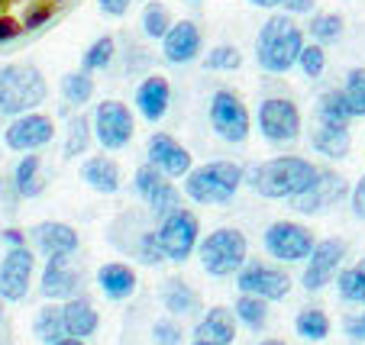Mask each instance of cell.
<instances>
[{
	"label": "cell",
	"instance_id": "6da1fadb",
	"mask_svg": "<svg viewBox=\"0 0 365 345\" xmlns=\"http://www.w3.org/2000/svg\"><path fill=\"white\" fill-rule=\"evenodd\" d=\"M317 178V165H310L301 155H278L262 165H255L246 171V184L252 193L265 197V201H291L301 191H307L310 181Z\"/></svg>",
	"mask_w": 365,
	"mask_h": 345
},
{
	"label": "cell",
	"instance_id": "7a4b0ae2",
	"mask_svg": "<svg viewBox=\"0 0 365 345\" xmlns=\"http://www.w3.org/2000/svg\"><path fill=\"white\" fill-rule=\"evenodd\" d=\"M304 48V29L288 14L269 16L255 39V62L269 75H284L297 65V55Z\"/></svg>",
	"mask_w": 365,
	"mask_h": 345
},
{
	"label": "cell",
	"instance_id": "3957f363",
	"mask_svg": "<svg viewBox=\"0 0 365 345\" xmlns=\"http://www.w3.org/2000/svg\"><path fill=\"white\" fill-rule=\"evenodd\" d=\"M242 178H246V168L242 165L217 159V161H207V165L187 171L185 193L194 203H204V207H227L236 197V191H240Z\"/></svg>",
	"mask_w": 365,
	"mask_h": 345
},
{
	"label": "cell",
	"instance_id": "277c9868",
	"mask_svg": "<svg viewBox=\"0 0 365 345\" xmlns=\"http://www.w3.org/2000/svg\"><path fill=\"white\" fill-rule=\"evenodd\" d=\"M48 84L36 65H4L0 68V113L20 117L46 104Z\"/></svg>",
	"mask_w": 365,
	"mask_h": 345
},
{
	"label": "cell",
	"instance_id": "5b68a950",
	"mask_svg": "<svg viewBox=\"0 0 365 345\" xmlns=\"http://www.w3.org/2000/svg\"><path fill=\"white\" fill-rule=\"evenodd\" d=\"M197 255L210 277H233L249 262V239L242 229L220 226L197 242Z\"/></svg>",
	"mask_w": 365,
	"mask_h": 345
},
{
	"label": "cell",
	"instance_id": "8992f818",
	"mask_svg": "<svg viewBox=\"0 0 365 345\" xmlns=\"http://www.w3.org/2000/svg\"><path fill=\"white\" fill-rule=\"evenodd\" d=\"M159 245L165 252V262H187V258L197 252L200 242V220L185 207H175L172 213L159 216Z\"/></svg>",
	"mask_w": 365,
	"mask_h": 345
},
{
	"label": "cell",
	"instance_id": "52a82bcc",
	"mask_svg": "<svg viewBox=\"0 0 365 345\" xmlns=\"http://www.w3.org/2000/svg\"><path fill=\"white\" fill-rule=\"evenodd\" d=\"M207 117H210L214 132L230 145H242L249 139V132H252V117H249L242 97L230 87H220L214 97H210Z\"/></svg>",
	"mask_w": 365,
	"mask_h": 345
},
{
	"label": "cell",
	"instance_id": "ba28073f",
	"mask_svg": "<svg viewBox=\"0 0 365 345\" xmlns=\"http://www.w3.org/2000/svg\"><path fill=\"white\" fill-rule=\"evenodd\" d=\"M91 129L107 152H120L136 136V120L123 100H101L91 113Z\"/></svg>",
	"mask_w": 365,
	"mask_h": 345
},
{
	"label": "cell",
	"instance_id": "9c48e42d",
	"mask_svg": "<svg viewBox=\"0 0 365 345\" xmlns=\"http://www.w3.org/2000/svg\"><path fill=\"white\" fill-rule=\"evenodd\" d=\"M255 123H259L262 139L272 145L294 142L301 136V110L291 97H265L255 113Z\"/></svg>",
	"mask_w": 365,
	"mask_h": 345
},
{
	"label": "cell",
	"instance_id": "30bf717a",
	"mask_svg": "<svg viewBox=\"0 0 365 345\" xmlns=\"http://www.w3.org/2000/svg\"><path fill=\"white\" fill-rule=\"evenodd\" d=\"M314 233L301 223H291V220H278L265 229L262 235V245L275 262L282 265H297V262H307V255L314 252Z\"/></svg>",
	"mask_w": 365,
	"mask_h": 345
},
{
	"label": "cell",
	"instance_id": "8fae6325",
	"mask_svg": "<svg viewBox=\"0 0 365 345\" xmlns=\"http://www.w3.org/2000/svg\"><path fill=\"white\" fill-rule=\"evenodd\" d=\"M343 197H349V184H346L343 174L330 171V168H317V178L310 181L307 191H301L297 197H291V210L304 216L324 213V210L336 207Z\"/></svg>",
	"mask_w": 365,
	"mask_h": 345
},
{
	"label": "cell",
	"instance_id": "7c38bea8",
	"mask_svg": "<svg viewBox=\"0 0 365 345\" xmlns=\"http://www.w3.org/2000/svg\"><path fill=\"white\" fill-rule=\"evenodd\" d=\"M56 139V123H52V117H46V113H20V117L14 120V123L4 129V145H7L10 152H39V149H46L48 142Z\"/></svg>",
	"mask_w": 365,
	"mask_h": 345
},
{
	"label": "cell",
	"instance_id": "4fadbf2b",
	"mask_svg": "<svg viewBox=\"0 0 365 345\" xmlns=\"http://www.w3.org/2000/svg\"><path fill=\"white\" fill-rule=\"evenodd\" d=\"M236 287H240V294H252L262 300H284L291 294V277L275 265L246 262L236 271Z\"/></svg>",
	"mask_w": 365,
	"mask_h": 345
},
{
	"label": "cell",
	"instance_id": "5bb4252c",
	"mask_svg": "<svg viewBox=\"0 0 365 345\" xmlns=\"http://www.w3.org/2000/svg\"><path fill=\"white\" fill-rule=\"evenodd\" d=\"M346 258V242L343 239H324L314 242V252L307 255V268L301 275L304 290H324L330 281H336L339 265Z\"/></svg>",
	"mask_w": 365,
	"mask_h": 345
},
{
	"label": "cell",
	"instance_id": "9a60e30c",
	"mask_svg": "<svg viewBox=\"0 0 365 345\" xmlns=\"http://www.w3.org/2000/svg\"><path fill=\"white\" fill-rule=\"evenodd\" d=\"M145 165L159 168V171L172 181H185L187 171L194 168V159L175 136L155 132V136H149V145H145Z\"/></svg>",
	"mask_w": 365,
	"mask_h": 345
},
{
	"label": "cell",
	"instance_id": "2e32d148",
	"mask_svg": "<svg viewBox=\"0 0 365 345\" xmlns=\"http://www.w3.org/2000/svg\"><path fill=\"white\" fill-rule=\"evenodd\" d=\"M33 268H36L33 249H26V245L10 249L4 255V262H0V300H10V304L26 300L29 284H33Z\"/></svg>",
	"mask_w": 365,
	"mask_h": 345
},
{
	"label": "cell",
	"instance_id": "e0dca14e",
	"mask_svg": "<svg viewBox=\"0 0 365 345\" xmlns=\"http://www.w3.org/2000/svg\"><path fill=\"white\" fill-rule=\"evenodd\" d=\"M133 184H136L139 197H143L145 207H149L155 216H165V213H172L175 207H181L178 187H175L172 178H165L159 168L143 165V168L136 171V178H133Z\"/></svg>",
	"mask_w": 365,
	"mask_h": 345
},
{
	"label": "cell",
	"instance_id": "ac0fdd59",
	"mask_svg": "<svg viewBox=\"0 0 365 345\" xmlns=\"http://www.w3.org/2000/svg\"><path fill=\"white\" fill-rule=\"evenodd\" d=\"M204 48V36L194 20H178L172 23L165 36H162V55L172 65H191Z\"/></svg>",
	"mask_w": 365,
	"mask_h": 345
},
{
	"label": "cell",
	"instance_id": "d6986e66",
	"mask_svg": "<svg viewBox=\"0 0 365 345\" xmlns=\"http://www.w3.org/2000/svg\"><path fill=\"white\" fill-rule=\"evenodd\" d=\"M78 284H81V275L71 268V255H58L48 258L42 268L39 290L46 300H68L78 294Z\"/></svg>",
	"mask_w": 365,
	"mask_h": 345
},
{
	"label": "cell",
	"instance_id": "ffe728a7",
	"mask_svg": "<svg viewBox=\"0 0 365 345\" xmlns=\"http://www.w3.org/2000/svg\"><path fill=\"white\" fill-rule=\"evenodd\" d=\"M33 239H36V249L46 258L75 255L78 252V229L68 226V223H58V220L39 223V226L33 229Z\"/></svg>",
	"mask_w": 365,
	"mask_h": 345
},
{
	"label": "cell",
	"instance_id": "44dd1931",
	"mask_svg": "<svg viewBox=\"0 0 365 345\" xmlns=\"http://www.w3.org/2000/svg\"><path fill=\"white\" fill-rule=\"evenodd\" d=\"M168 104H172V84L162 75H145L136 87V110L143 113V120L159 123L168 113Z\"/></svg>",
	"mask_w": 365,
	"mask_h": 345
},
{
	"label": "cell",
	"instance_id": "7402d4cb",
	"mask_svg": "<svg viewBox=\"0 0 365 345\" xmlns=\"http://www.w3.org/2000/svg\"><path fill=\"white\" fill-rule=\"evenodd\" d=\"M97 287H101L110 300H126V297H133V294H136L139 277H136V271H133L130 265L107 262V265H101V268H97Z\"/></svg>",
	"mask_w": 365,
	"mask_h": 345
},
{
	"label": "cell",
	"instance_id": "603a6c76",
	"mask_svg": "<svg viewBox=\"0 0 365 345\" xmlns=\"http://www.w3.org/2000/svg\"><path fill=\"white\" fill-rule=\"evenodd\" d=\"M62 323H65V336L71 339H91L101 326L94 304L88 297H68V304L62 307Z\"/></svg>",
	"mask_w": 365,
	"mask_h": 345
},
{
	"label": "cell",
	"instance_id": "cb8c5ba5",
	"mask_svg": "<svg viewBox=\"0 0 365 345\" xmlns=\"http://www.w3.org/2000/svg\"><path fill=\"white\" fill-rule=\"evenodd\" d=\"M194 336L204 339V342H210V345H233V339H236L233 313H230L227 307H210V310L200 317Z\"/></svg>",
	"mask_w": 365,
	"mask_h": 345
},
{
	"label": "cell",
	"instance_id": "d4e9b609",
	"mask_svg": "<svg viewBox=\"0 0 365 345\" xmlns=\"http://www.w3.org/2000/svg\"><path fill=\"white\" fill-rule=\"evenodd\" d=\"M81 181L97 193H117L120 191V165L107 155H91L81 165Z\"/></svg>",
	"mask_w": 365,
	"mask_h": 345
},
{
	"label": "cell",
	"instance_id": "484cf974",
	"mask_svg": "<svg viewBox=\"0 0 365 345\" xmlns=\"http://www.w3.org/2000/svg\"><path fill=\"white\" fill-rule=\"evenodd\" d=\"M162 304H165V310L172 313V317H194V313L200 310L197 290L187 281H181V277H168V281L162 284Z\"/></svg>",
	"mask_w": 365,
	"mask_h": 345
},
{
	"label": "cell",
	"instance_id": "4316f807",
	"mask_svg": "<svg viewBox=\"0 0 365 345\" xmlns=\"http://www.w3.org/2000/svg\"><path fill=\"white\" fill-rule=\"evenodd\" d=\"M14 187L20 197H39L46 191V178H42V161L36 152H26L14 168Z\"/></svg>",
	"mask_w": 365,
	"mask_h": 345
},
{
	"label": "cell",
	"instance_id": "83f0119b",
	"mask_svg": "<svg viewBox=\"0 0 365 345\" xmlns=\"http://www.w3.org/2000/svg\"><path fill=\"white\" fill-rule=\"evenodd\" d=\"M317 120H320V126H333V129H349L352 110H349V104H346L343 90L330 87V90H324V94H320V100H317Z\"/></svg>",
	"mask_w": 365,
	"mask_h": 345
},
{
	"label": "cell",
	"instance_id": "f1b7e54d",
	"mask_svg": "<svg viewBox=\"0 0 365 345\" xmlns=\"http://www.w3.org/2000/svg\"><path fill=\"white\" fill-rule=\"evenodd\" d=\"M310 142H314V152H320L330 161H343L352 149L349 129H333V126H317L314 136H310Z\"/></svg>",
	"mask_w": 365,
	"mask_h": 345
},
{
	"label": "cell",
	"instance_id": "f546056e",
	"mask_svg": "<svg viewBox=\"0 0 365 345\" xmlns=\"http://www.w3.org/2000/svg\"><path fill=\"white\" fill-rule=\"evenodd\" d=\"M336 290L346 304L365 307V258H359L352 268H339L336 275Z\"/></svg>",
	"mask_w": 365,
	"mask_h": 345
},
{
	"label": "cell",
	"instance_id": "4dcf8cb0",
	"mask_svg": "<svg viewBox=\"0 0 365 345\" xmlns=\"http://www.w3.org/2000/svg\"><path fill=\"white\" fill-rule=\"evenodd\" d=\"M294 332L307 342H324L330 336V317L317 307H304L301 313L294 317Z\"/></svg>",
	"mask_w": 365,
	"mask_h": 345
},
{
	"label": "cell",
	"instance_id": "1f68e13d",
	"mask_svg": "<svg viewBox=\"0 0 365 345\" xmlns=\"http://www.w3.org/2000/svg\"><path fill=\"white\" fill-rule=\"evenodd\" d=\"M58 90H62L68 107H84V104H91V97H94V78H91L88 71H68V75L62 78V84H58Z\"/></svg>",
	"mask_w": 365,
	"mask_h": 345
},
{
	"label": "cell",
	"instance_id": "d6a6232c",
	"mask_svg": "<svg viewBox=\"0 0 365 345\" xmlns=\"http://www.w3.org/2000/svg\"><path fill=\"white\" fill-rule=\"evenodd\" d=\"M91 139H94V129H91V117L78 113V117L68 120V136H65V149L62 155L65 159H78L91 149Z\"/></svg>",
	"mask_w": 365,
	"mask_h": 345
},
{
	"label": "cell",
	"instance_id": "836d02e7",
	"mask_svg": "<svg viewBox=\"0 0 365 345\" xmlns=\"http://www.w3.org/2000/svg\"><path fill=\"white\" fill-rule=\"evenodd\" d=\"M113 58H117V39H113V36H101V39H94L88 46V52H84L81 71H88V75L103 71V68H110Z\"/></svg>",
	"mask_w": 365,
	"mask_h": 345
},
{
	"label": "cell",
	"instance_id": "e575fe53",
	"mask_svg": "<svg viewBox=\"0 0 365 345\" xmlns=\"http://www.w3.org/2000/svg\"><path fill=\"white\" fill-rule=\"evenodd\" d=\"M233 313L242 326H249V329H262V326L269 323V300L252 297V294H240Z\"/></svg>",
	"mask_w": 365,
	"mask_h": 345
},
{
	"label": "cell",
	"instance_id": "d590c367",
	"mask_svg": "<svg viewBox=\"0 0 365 345\" xmlns=\"http://www.w3.org/2000/svg\"><path fill=\"white\" fill-rule=\"evenodd\" d=\"M33 332H36V339H39V342H46V345L58 342V339L65 336V323H62V307H56V304L42 307V310L36 313Z\"/></svg>",
	"mask_w": 365,
	"mask_h": 345
},
{
	"label": "cell",
	"instance_id": "8d00e7d4",
	"mask_svg": "<svg viewBox=\"0 0 365 345\" xmlns=\"http://www.w3.org/2000/svg\"><path fill=\"white\" fill-rule=\"evenodd\" d=\"M130 249H133V255H136V262L145 265V268H159V265L165 262V252H162V245H159V233H155V229H143V233L133 239Z\"/></svg>",
	"mask_w": 365,
	"mask_h": 345
},
{
	"label": "cell",
	"instance_id": "74e56055",
	"mask_svg": "<svg viewBox=\"0 0 365 345\" xmlns=\"http://www.w3.org/2000/svg\"><path fill=\"white\" fill-rule=\"evenodd\" d=\"M343 29H346V23H343L339 14H317L314 20H310L307 33L317 46H327V42H336L339 36H343Z\"/></svg>",
	"mask_w": 365,
	"mask_h": 345
},
{
	"label": "cell",
	"instance_id": "f35d334b",
	"mask_svg": "<svg viewBox=\"0 0 365 345\" xmlns=\"http://www.w3.org/2000/svg\"><path fill=\"white\" fill-rule=\"evenodd\" d=\"M172 14H168V7L165 4H145V10H143V33L149 36V39H159L162 42V36L172 29Z\"/></svg>",
	"mask_w": 365,
	"mask_h": 345
},
{
	"label": "cell",
	"instance_id": "ab89813d",
	"mask_svg": "<svg viewBox=\"0 0 365 345\" xmlns=\"http://www.w3.org/2000/svg\"><path fill=\"white\" fill-rule=\"evenodd\" d=\"M204 68L207 71H240L242 68V52L236 46L220 42V46H214L210 52H207Z\"/></svg>",
	"mask_w": 365,
	"mask_h": 345
},
{
	"label": "cell",
	"instance_id": "60d3db41",
	"mask_svg": "<svg viewBox=\"0 0 365 345\" xmlns=\"http://www.w3.org/2000/svg\"><path fill=\"white\" fill-rule=\"evenodd\" d=\"M339 90H343L352 117H365V68H352Z\"/></svg>",
	"mask_w": 365,
	"mask_h": 345
},
{
	"label": "cell",
	"instance_id": "b9f144b4",
	"mask_svg": "<svg viewBox=\"0 0 365 345\" xmlns=\"http://www.w3.org/2000/svg\"><path fill=\"white\" fill-rule=\"evenodd\" d=\"M294 68H301L304 78L317 81V78L324 75V68H327V52H324V46H317V42H304V48H301V55H297V65H294Z\"/></svg>",
	"mask_w": 365,
	"mask_h": 345
},
{
	"label": "cell",
	"instance_id": "7bdbcfd3",
	"mask_svg": "<svg viewBox=\"0 0 365 345\" xmlns=\"http://www.w3.org/2000/svg\"><path fill=\"white\" fill-rule=\"evenodd\" d=\"M152 342L155 345H181V326L175 319H155L152 326Z\"/></svg>",
	"mask_w": 365,
	"mask_h": 345
},
{
	"label": "cell",
	"instance_id": "ee69618b",
	"mask_svg": "<svg viewBox=\"0 0 365 345\" xmlns=\"http://www.w3.org/2000/svg\"><path fill=\"white\" fill-rule=\"evenodd\" d=\"M48 20H52V7H48V4H36V7H29L26 14H23L20 26L23 29H39V26H46Z\"/></svg>",
	"mask_w": 365,
	"mask_h": 345
},
{
	"label": "cell",
	"instance_id": "f6af8a7d",
	"mask_svg": "<svg viewBox=\"0 0 365 345\" xmlns=\"http://www.w3.org/2000/svg\"><path fill=\"white\" fill-rule=\"evenodd\" d=\"M349 203H352V213H356L359 220H365V174L356 181V187L349 191Z\"/></svg>",
	"mask_w": 365,
	"mask_h": 345
},
{
	"label": "cell",
	"instance_id": "bcb514c9",
	"mask_svg": "<svg viewBox=\"0 0 365 345\" xmlns=\"http://www.w3.org/2000/svg\"><path fill=\"white\" fill-rule=\"evenodd\" d=\"M20 20H14V16H0V42H14L16 36H20Z\"/></svg>",
	"mask_w": 365,
	"mask_h": 345
},
{
	"label": "cell",
	"instance_id": "7dc6e473",
	"mask_svg": "<svg viewBox=\"0 0 365 345\" xmlns=\"http://www.w3.org/2000/svg\"><path fill=\"white\" fill-rule=\"evenodd\" d=\"M282 7L288 16H301V14H310L317 7V0H282Z\"/></svg>",
	"mask_w": 365,
	"mask_h": 345
},
{
	"label": "cell",
	"instance_id": "c3c4849f",
	"mask_svg": "<svg viewBox=\"0 0 365 345\" xmlns=\"http://www.w3.org/2000/svg\"><path fill=\"white\" fill-rule=\"evenodd\" d=\"M97 4L107 16H126V10H130V0H97Z\"/></svg>",
	"mask_w": 365,
	"mask_h": 345
},
{
	"label": "cell",
	"instance_id": "681fc988",
	"mask_svg": "<svg viewBox=\"0 0 365 345\" xmlns=\"http://www.w3.org/2000/svg\"><path fill=\"white\" fill-rule=\"evenodd\" d=\"M346 336L365 342V313H362V317H349V319H346Z\"/></svg>",
	"mask_w": 365,
	"mask_h": 345
},
{
	"label": "cell",
	"instance_id": "f907efd6",
	"mask_svg": "<svg viewBox=\"0 0 365 345\" xmlns=\"http://www.w3.org/2000/svg\"><path fill=\"white\" fill-rule=\"evenodd\" d=\"M0 239L7 242L10 249H20V245H26V233H20V229H0Z\"/></svg>",
	"mask_w": 365,
	"mask_h": 345
},
{
	"label": "cell",
	"instance_id": "816d5d0a",
	"mask_svg": "<svg viewBox=\"0 0 365 345\" xmlns=\"http://www.w3.org/2000/svg\"><path fill=\"white\" fill-rule=\"evenodd\" d=\"M252 7H259V10H275V7H282V0H249Z\"/></svg>",
	"mask_w": 365,
	"mask_h": 345
},
{
	"label": "cell",
	"instance_id": "f5cc1de1",
	"mask_svg": "<svg viewBox=\"0 0 365 345\" xmlns=\"http://www.w3.org/2000/svg\"><path fill=\"white\" fill-rule=\"evenodd\" d=\"M52 345H84V339H71V336H62L58 342H52Z\"/></svg>",
	"mask_w": 365,
	"mask_h": 345
},
{
	"label": "cell",
	"instance_id": "db71d44e",
	"mask_svg": "<svg viewBox=\"0 0 365 345\" xmlns=\"http://www.w3.org/2000/svg\"><path fill=\"white\" fill-rule=\"evenodd\" d=\"M262 345H284V342H278V339H265Z\"/></svg>",
	"mask_w": 365,
	"mask_h": 345
},
{
	"label": "cell",
	"instance_id": "11a10c76",
	"mask_svg": "<svg viewBox=\"0 0 365 345\" xmlns=\"http://www.w3.org/2000/svg\"><path fill=\"white\" fill-rule=\"evenodd\" d=\"M191 345H210V342H204V339H194V342Z\"/></svg>",
	"mask_w": 365,
	"mask_h": 345
},
{
	"label": "cell",
	"instance_id": "9f6ffc18",
	"mask_svg": "<svg viewBox=\"0 0 365 345\" xmlns=\"http://www.w3.org/2000/svg\"><path fill=\"white\" fill-rule=\"evenodd\" d=\"M0 319H4V300H0Z\"/></svg>",
	"mask_w": 365,
	"mask_h": 345
},
{
	"label": "cell",
	"instance_id": "6f0895ef",
	"mask_svg": "<svg viewBox=\"0 0 365 345\" xmlns=\"http://www.w3.org/2000/svg\"><path fill=\"white\" fill-rule=\"evenodd\" d=\"M4 7H7V0H0V10H4Z\"/></svg>",
	"mask_w": 365,
	"mask_h": 345
},
{
	"label": "cell",
	"instance_id": "680465c9",
	"mask_svg": "<svg viewBox=\"0 0 365 345\" xmlns=\"http://www.w3.org/2000/svg\"><path fill=\"white\" fill-rule=\"evenodd\" d=\"M191 4H200V0H191Z\"/></svg>",
	"mask_w": 365,
	"mask_h": 345
}]
</instances>
